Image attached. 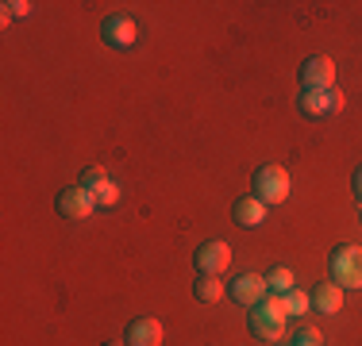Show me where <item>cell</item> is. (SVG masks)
I'll list each match as a JSON object with an SVG mask.
<instances>
[{"mask_svg":"<svg viewBox=\"0 0 362 346\" xmlns=\"http://www.w3.org/2000/svg\"><path fill=\"white\" fill-rule=\"evenodd\" d=\"M286 323H289V316H286V308H281V297H266V300H258V304L251 308V316H247V327H251V335L258 342H281V335H286Z\"/></svg>","mask_w":362,"mask_h":346,"instance_id":"cell-1","label":"cell"},{"mask_svg":"<svg viewBox=\"0 0 362 346\" xmlns=\"http://www.w3.org/2000/svg\"><path fill=\"white\" fill-rule=\"evenodd\" d=\"M327 270L339 289H362V246H355V242L335 246L327 254Z\"/></svg>","mask_w":362,"mask_h":346,"instance_id":"cell-2","label":"cell"},{"mask_svg":"<svg viewBox=\"0 0 362 346\" xmlns=\"http://www.w3.org/2000/svg\"><path fill=\"white\" fill-rule=\"evenodd\" d=\"M251 193L258 196L262 204H281L289 196V173L281 169V166H274V162H266V166H258L255 169V177H251Z\"/></svg>","mask_w":362,"mask_h":346,"instance_id":"cell-3","label":"cell"},{"mask_svg":"<svg viewBox=\"0 0 362 346\" xmlns=\"http://www.w3.org/2000/svg\"><path fill=\"white\" fill-rule=\"evenodd\" d=\"M300 77V93H324V89H335V62L324 54L316 58H305L297 69Z\"/></svg>","mask_w":362,"mask_h":346,"instance_id":"cell-4","label":"cell"},{"mask_svg":"<svg viewBox=\"0 0 362 346\" xmlns=\"http://www.w3.org/2000/svg\"><path fill=\"white\" fill-rule=\"evenodd\" d=\"M54 208H58V215L62 220H89L93 215V208H97V201H93V193L85 185H74V189H62L58 193V201H54Z\"/></svg>","mask_w":362,"mask_h":346,"instance_id":"cell-5","label":"cell"},{"mask_svg":"<svg viewBox=\"0 0 362 346\" xmlns=\"http://www.w3.org/2000/svg\"><path fill=\"white\" fill-rule=\"evenodd\" d=\"M193 262H197V270H201V273L220 277L231 266V246L223 239H209V242H201V246H197Z\"/></svg>","mask_w":362,"mask_h":346,"instance_id":"cell-6","label":"cell"},{"mask_svg":"<svg viewBox=\"0 0 362 346\" xmlns=\"http://www.w3.org/2000/svg\"><path fill=\"white\" fill-rule=\"evenodd\" d=\"M297 108H300V116H308V119L335 116V112H343V93H339V89H324V93H300V97H297Z\"/></svg>","mask_w":362,"mask_h":346,"instance_id":"cell-7","label":"cell"},{"mask_svg":"<svg viewBox=\"0 0 362 346\" xmlns=\"http://www.w3.org/2000/svg\"><path fill=\"white\" fill-rule=\"evenodd\" d=\"M100 39H105L108 47H116V50H127V47H135V39H139V28H135L132 16H108V20L100 23Z\"/></svg>","mask_w":362,"mask_h":346,"instance_id":"cell-8","label":"cell"},{"mask_svg":"<svg viewBox=\"0 0 362 346\" xmlns=\"http://www.w3.org/2000/svg\"><path fill=\"white\" fill-rule=\"evenodd\" d=\"M231 297H235V304L255 308L258 300L270 297V285H266V277H262V273H239V281L231 285Z\"/></svg>","mask_w":362,"mask_h":346,"instance_id":"cell-9","label":"cell"},{"mask_svg":"<svg viewBox=\"0 0 362 346\" xmlns=\"http://www.w3.org/2000/svg\"><path fill=\"white\" fill-rule=\"evenodd\" d=\"M127 346H162V323L154 316H139L127 323V335H124Z\"/></svg>","mask_w":362,"mask_h":346,"instance_id":"cell-10","label":"cell"},{"mask_svg":"<svg viewBox=\"0 0 362 346\" xmlns=\"http://www.w3.org/2000/svg\"><path fill=\"white\" fill-rule=\"evenodd\" d=\"M231 215H235L239 227H262V220H266V204L258 201V196H239V201L231 204Z\"/></svg>","mask_w":362,"mask_h":346,"instance_id":"cell-11","label":"cell"},{"mask_svg":"<svg viewBox=\"0 0 362 346\" xmlns=\"http://www.w3.org/2000/svg\"><path fill=\"white\" fill-rule=\"evenodd\" d=\"M313 308L320 311V316H335V311L343 308V289L335 281H324L313 289Z\"/></svg>","mask_w":362,"mask_h":346,"instance_id":"cell-12","label":"cell"},{"mask_svg":"<svg viewBox=\"0 0 362 346\" xmlns=\"http://www.w3.org/2000/svg\"><path fill=\"white\" fill-rule=\"evenodd\" d=\"M193 297L201 300V304H216V300L223 297V281H220V277L201 273V277H197V285H193Z\"/></svg>","mask_w":362,"mask_h":346,"instance_id":"cell-13","label":"cell"},{"mask_svg":"<svg viewBox=\"0 0 362 346\" xmlns=\"http://www.w3.org/2000/svg\"><path fill=\"white\" fill-rule=\"evenodd\" d=\"M266 285H270L274 297H286L289 289H297V281H293V270H286V266H274V270L266 273Z\"/></svg>","mask_w":362,"mask_h":346,"instance_id":"cell-14","label":"cell"},{"mask_svg":"<svg viewBox=\"0 0 362 346\" xmlns=\"http://www.w3.org/2000/svg\"><path fill=\"white\" fill-rule=\"evenodd\" d=\"M281 308H286V316H305L308 308H313V297L300 289H289L286 297H281Z\"/></svg>","mask_w":362,"mask_h":346,"instance_id":"cell-15","label":"cell"},{"mask_svg":"<svg viewBox=\"0 0 362 346\" xmlns=\"http://www.w3.org/2000/svg\"><path fill=\"white\" fill-rule=\"evenodd\" d=\"M93 201H97V208H116V201H119V189L112 185V181H105V185H97V189H93Z\"/></svg>","mask_w":362,"mask_h":346,"instance_id":"cell-16","label":"cell"},{"mask_svg":"<svg viewBox=\"0 0 362 346\" xmlns=\"http://www.w3.org/2000/svg\"><path fill=\"white\" fill-rule=\"evenodd\" d=\"M289 346H324V335L316 331V327H300V331L293 335Z\"/></svg>","mask_w":362,"mask_h":346,"instance_id":"cell-17","label":"cell"},{"mask_svg":"<svg viewBox=\"0 0 362 346\" xmlns=\"http://www.w3.org/2000/svg\"><path fill=\"white\" fill-rule=\"evenodd\" d=\"M105 181H108V173L100 169V166H89V169L81 173V185L89 189V193H93V189H97V185H105Z\"/></svg>","mask_w":362,"mask_h":346,"instance_id":"cell-18","label":"cell"},{"mask_svg":"<svg viewBox=\"0 0 362 346\" xmlns=\"http://www.w3.org/2000/svg\"><path fill=\"white\" fill-rule=\"evenodd\" d=\"M28 12H31L28 0H8V4H4V23L16 20V16H28Z\"/></svg>","mask_w":362,"mask_h":346,"instance_id":"cell-19","label":"cell"},{"mask_svg":"<svg viewBox=\"0 0 362 346\" xmlns=\"http://www.w3.org/2000/svg\"><path fill=\"white\" fill-rule=\"evenodd\" d=\"M351 185H355V196H358V204H362V166L355 169V181H351Z\"/></svg>","mask_w":362,"mask_h":346,"instance_id":"cell-20","label":"cell"},{"mask_svg":"<svg viewBox=\"0 0 362 346\" xmlns=\"http://www.w3.org/2000/svg\"><path fill=\"white\" fill-rule=\"evenodd\" d=\"M105 346H127V342H105Z\"/></svg>","mask_w":362,"mask_h":346,"instance_id":"cell-21","label":"cell"},{"mask_svg":"<svg viewBox=\"0 0 362 346\" xmlns=\"http://www.w3.org/2000/svg\"><path fill=\"white\" fill-rule=\"evenodd\" d=\"M274 346H278V342H274Z\"/></svg>","mask_w":362,"mask_h":346,"instance_id":"cell-22","label":"cell"}]
</instances>
